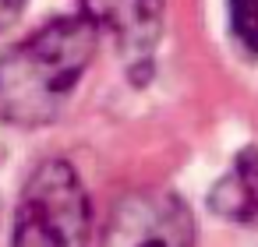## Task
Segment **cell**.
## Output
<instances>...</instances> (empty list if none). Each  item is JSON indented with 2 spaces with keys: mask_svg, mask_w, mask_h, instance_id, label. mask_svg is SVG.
Listing matches in <instances>:
<instances>
[{
  "mask_svg": "<svg viewBox=\"0 0 258 247\" xmlns=\"http://www.w3.org/2000/svg\"><path fill=\"white\" fill-rule=\"evenodd\" d=\"M82 18L131 60L152 53L163 32V0H82Z\"/></svg>",
  "mask_w": 258,
  "mask_h": 247,
  "instance_id": "obj_4",
  "label": "cell"
},
{
  "mask_svg": "<svg viewBox=\"0 0 258 247\" xmlns=\"http://www.w3.org/2000/svg\"><path fill=\"white\" fill-rule=\"evenodd\" d=\"M226 11H230L233 39L251 57H258V0H226Z\"/></svg>",
  "mask_w": 258,
  "mask_h": 247,
  "instance_id": "obj_6",
  "label": "cell"
},
{
  "mask_svg": "<svg viewBox=\"0 0 258 247\" xmlns=\"http://www.w3.org/2000/svg\"><path fill=\"white\" fill-rule=\"evenodd\" d=\"M198 229L187 205L170 191L124 194L103 233V247H195Z\"/></svg>",
  "mask_w": 258,
  "mask_h": 247,
  "instance_id": "obj_3",
  "label": "cell"
},
{
  "mask_svg": "<svg viewBox=\"0 0 258 247\" xmlns=\"http://www.w3.org/2000/svg\"><path fill=\"white\" fill-rule=\"evenodd\" d=\"M99 32L89 18H57L0 53V117L39 127L57 117L96 53Z\"/></svg>",
  "mask_w": 258,
  "mask_h": 247,
  "instance_id": "obj_1",
  "label": "cell"
},
{
  "mask_svg": "<svg viewBox=\"0 0 258 247\" xmlns=\"http://www.w3.org/2000/svg\"><path fill=\"white\" fill-rule=\"evenodd\" d=\"M209 205L216 215H226L233 222H254L258 219V148H244L233 159V166L212 187Z\"/></svg>",
  "mask_w": 258,
  "mask_h": 247,
  "instance_id": "obj_5",
  "label": "cell"
},
{
  "mask_svg": "<svg viewBox=\"0 0 258 247\" xmlns=\"http://www.w3.org/2000/svg\"><path fill=\"white\" fill-rule=\"evenodd\" d=\"M89 194L71 162L32 170L15 215V247H89Z\"/></svg>",
  "mask_w": 258,
  "mask_h": 247,
  "instance_id": "obj_2",
  "label": "cell"
},
{
  "mask_svg": "<svg viewBox=\"0 0 258 247\" xmlns=\"http://www.w3.org/2000/svg\"><path fill=\"white\" fill-rule=\"evenodd\" d=\"M25 4H29V0H0V32L18 22V15L25 11Z\"/></svg>",
  "mask_w": 258,
  "mask_h": 247,
  "instance_id": "obj_7",
  "label": "cell"
}]
</instances>
